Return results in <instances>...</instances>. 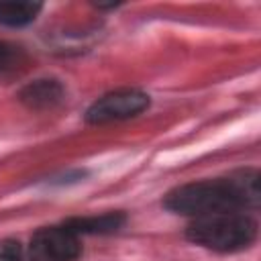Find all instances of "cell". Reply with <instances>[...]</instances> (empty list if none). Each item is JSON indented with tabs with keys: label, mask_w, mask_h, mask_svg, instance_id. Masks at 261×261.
<instances>
[{
	"label": "cell",
	"mask_w": 261,
	"mask_h": 261,
	"mask_svg": "<svg viewBox=\"0 0 261 261\" xmlns=\"http://www.w3.org/2000/svg\"><path fill=\"white\" fill-rule=\"evenodd\" d=\"M259 200V171L239 169L224 177L184 184L165 196L163 206L175 214L196 218L214 212L255 210Z\"/></svg>",
	"instance_id": "cell-1"
},
{
	"label": "cell",
	"mask_w": 261,
	"mask_h": 261,
	"mask_svg": "<svg viewBox=\"0 0 261 261\" xmlns=\"http://www.w3.org/2000/svg\"><path fill=\"white\" fill-rule=\"evenodd\" d=\"M186 237L206 249L218 253H234L247 249L257 237V222L241 212H214L196 216L186 228Z\"/></svg>",
	"instance_id": "cell-2"
},
{
	"label": "cell",
	"mask_w": 261,
	"mask_h": 261,
	"mask_svg": "<svg viewBox=\"0 0 261 261\" xmlns=\"http://www.w3.org/2000/svg\"><path fill=\"white\" fill-rule=\"evenodd\" d=\"M82 255L80 234L65 222L39 228L29 243L31 261H77Z\"/></svg>",
	"instance_id": "cell-3"
},
{
	"label": "cell",
	"mask_w": 261,
	"mask_h": 261,
	"mask_svg": "<svg viewBox=\"0 0 261 261\" xmlns=\"http://www.w3.org/2000/svg\"><path fill=\"white\" fill-rule=\"evenodd\" d=\"M145 108H149V96L145 92L137 88H120L94 100L86 110V120L90 124H108L133 118Z\"/></svg>",
	"instance_id": "cell-4"
},
{
	"label": "cell",
	"mask_w": 261,
	"mask_h": 261,
	"mask_svg": "<svg viewBox=\"0 0 261 261\" xmlns=\"http://www.w3.org/2000/svg\"><path fill=\"white\" fill-rule=\"evenodd\" d=\"M65 98V90L57 80H35L20 90V102L33 110H47Z\"/></svg>",
	"instance_id": "cell-5"
},
{
	"label": "cell",
	"mask_w": 261,
	"mask_h": 261,
	"mask_svg": "<svg viewBox=\"0 0 261 261\" xmlns=\"http://www.w3.org/2000/svg\"><path fill=\"white\" fill-rule=\"evenodd\" d=\"M124 220H126V216L122 212H106V214H100V216L69 218V220H65V224L82 237V234H110V232H116L124 224Z\"/></svg>",
	"instance_id": "cell-6"
},
{
	"label": "cell",
	"mask_w": 261,
	"mask_h": 261,
	"mask_svg": "<svg viewBox=\"0 0 261 261\" xmlns=\"http://www.w3.org/2000/svg\"><path fill=\"white\" fill-rule=\"evenodd\" d=\"M41 2H0V24L24 27L31 24L41 12Z\"/></svg>",
	"instance_id": "cell-7"
},
{
	"label": "cell",
	"mask_w": 261,
	"mask_h": 261,
	"mask_svg": "<svg viewBox=\"0 0 261 261\" xmlns=\"http://www.w3.org/2000/svg\"><path fill=\"white\" fill-rule=\"evenodd\" d=\"M27 63V55L20 47L0 41V75L4 73H14Z\"/></svg>",
	"instance_id": "cell-8"
},
{
	"label": "cell",
	"mask_w": 261,
	"mask_h": 261,
	"mask_svg": "<svg viewBox=\"0 0 261 261\" xmlns=\"http://www.w3.org/2000/svg\"><path fill=\"white\" fill-rule=\"evenodd\" d=\"M0 261H24V251L18 241H0Z\"/></svg>",
	"instance_id": "cell-9"
}]
</instances>
